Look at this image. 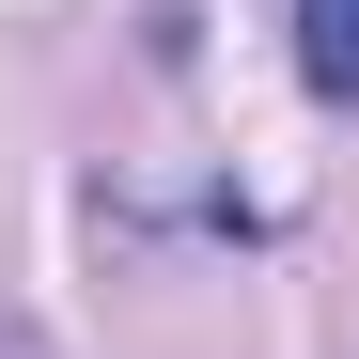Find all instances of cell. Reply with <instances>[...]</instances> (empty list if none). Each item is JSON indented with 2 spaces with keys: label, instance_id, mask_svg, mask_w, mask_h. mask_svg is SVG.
Wrapping results in <instances>:
<instances>
[{
  "label": "cell",
  "instance_id": "cell-1",
  "mask_svg": "<svg viewBox=\"0 0 359 359\" xmlns=\"http://www.w3.org/2000/svg\"><path fill=\"white\" fill-rule=\"evenodd\" d=\"M297 79L328 109H359V0H297Z\"/></svg>",
  "mask_w": 359,
  "mask_h": 359
}]
</instances>
